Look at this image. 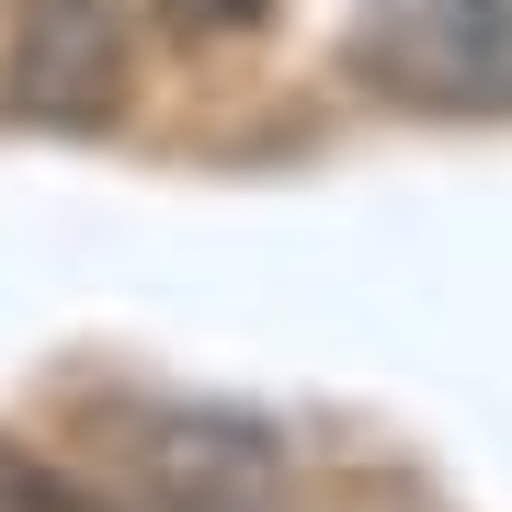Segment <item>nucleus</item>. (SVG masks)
<instances>
[{
  "label": "nucleus",
  "instance_id": "2",
  "mask_svg": "<svg viewBox=\"0 0 512 512\" xmlns=\"http://www.w3.org/2000/svg\"><path fill=\"white\" fill-rule=\"evenodd\" d=\"M114 103H126V23H114V0H23L0 114L92 137V126H114Z\"/></svg>",
  "mask_w": 512,
  "mask_h": 512
},
{
  "label": "nucleus",
  "instance_id": "1",
  "mask_svg": "<svg viewBox=\"0 0 512 512\" xmlns=\"http://www.w3.org/2000/svg\"><path fill=\"white\" fill-rule=\"evenodd\" d=\"M342 69L399 114H512V0H365Z\"/></svg>",
  "mask_w": 512,
  "mask_h": 512
},
{
  "label": "nucleus",
  "instance_id": "4",
  "mask_svg": "<svg viewBox=\"0 0 512 512\" xmlns=\"http://www.w3.org/2000/svg\"><path fill=\"white\" fill-rule=\"evenodd\" d=\"M160 23H171V35H251L262 0H160Z\"/></svg>",
  "mask_w": 512,
  "mask_h": 512
},
{
  "label": "nucleus",
  "instance_id": "3",
  "mask_svg": "<svg viewBox=\"0 0 512 512\" xmlns=\"http://www.w3.org/2000/svg\"><path fill=\"white\" fill-rule=\"evenodd\" d=\"M0 512H114V501H103V490H69L57 467H35V456L0 444Z\"/></svg>",
  "mask_w": 512,
  "mask_h": 512
}]
</instances>
